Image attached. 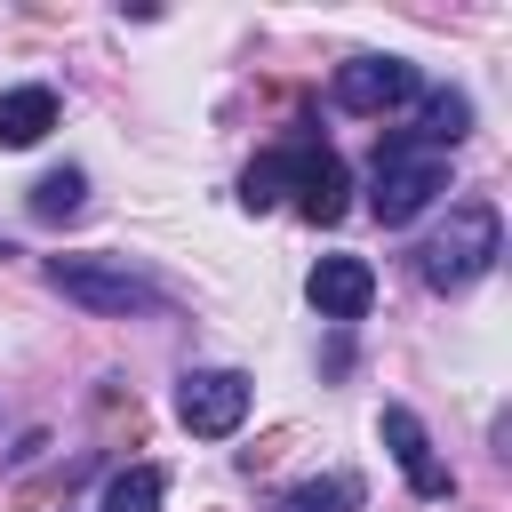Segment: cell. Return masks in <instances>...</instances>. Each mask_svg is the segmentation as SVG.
I'll return each mask as SVG.
<instances>
[{"label": "cell", "instance_id": "6da1fadb", "mask_svg": "<svg viewBox=\"0 0 512 512\" xmlns=\"http://www.w3.org/2000/svg\"><path fill=\"white\" fill-rule=\"evenodd\" d=\"M496 256H504V224H496V208H488V200H464V208H448V224L416 248V280L440 288V296H456V288H472Z\"/></svg>", "mask_w": 512, "mask_h": 512}, {"label": "cell", "instance_id": "7a4b0ae2", "mask_svg": "<svg viewBox=\"0 0 512 512\" xmlns=\"http://www.w3.org/2000/svg\"><path fill=\"white\" fill-rule=\"evenodd\" d=\"M440 192H448V152H432L416 136H384L376 176H368V216L376 224H416Z\"/></svg>", "mask_w": 512, "mask_h": 512}, {"label": "cell", "instance_id": "3957f363", "mask_svg": "<svg viewBox=\"0 0 512 512\" xmlns=\"http://www.w3.org/2000/svg\"><path fill=\"white\" fill-rule=\"evenodd\" d=\"M48 280H56L72 304L112 312V320H128V312H168V288L144 280V272H128V264H112V256H48Z\"/></svg>", "mask_w": 512, "mask_h": 512}, {"label": "cell", "instance_id": "277c9868", "mask_svg": "<svg viewBox=\"0 0 512 512\" xmlns=\"http://www.w3.org/2000/svg\"><path fill=\"white\" fill-rule=\"evenodd\" d=\"M240 416H248V376L240 368H192L176 384V424L184 432L224 440V432H240Z\"/></svg>", "mask_w": 512, "mask_h": 512}, {"label": "cell", "instance_id": "5b68a950", "mask_svg": "<svg viewBox=\"0 0 512 512\" xmlns=\"http://www.w3.org/2000/svg\"><path fill=\"white\" fill-rule=\"evenodd\" d=\"M408 96H416V64L408 56H352V64H336V104L360 112V120H384Z\"/></svg>", "mask_w": 512, "mask_h": 512}, {"label": "cell", "instance_id": "8992f818", "mask_svg": "<svg viewBox=\"0 0 512 512\" xmlns=\"http://www.w3.org/2000/svg\"><path fill=\"white\" fill-rule=\"evenodd\" d=\"M376 432H384V448H392L400 480H408V488H416L424 504H440V496L456 488V480H448V464L432 456V440H424V424H416L408 408H384V416H376Z\"/></svg>", "mask_w": 512, "mask_h": 512}, {"label": "cell", "instance_id": "52a82bcc", "mask_svg": "<svg viewBox=\"0 0 512 512\" xmlns=\"http://www.w3.org/2000/svg\"><path fill=\"white\" fill-rule=\"evenodd\" d=\"M304 296L320 304V320H360L368 296H376V272H368L360 256H320L312 280H304Z\"/></svg>", "mask_w": 512, "mask_h": 512}, {"label": "cell", "instance_id": "ba28073f", "mask_svg": "<svg viewBox=\"0 0 512 512\" xmlns=\"http://www.w3.org/2000/svg\"><path fill=\"white\" fill-rule=\"evenodd\" d=\"M344 192H352L344 160H336L328 144H312V152H304V176H296V208H304L312 224H336V216H344Z\"/></svg>", "mask_w": 512, "mask_h": 512}, {"label": "cell", "instance_id": "9c48e42d", "mask_svg": "<svg viewBox=\"0 0 512 512\" xmlns=\"http://www.w3.org/2000/svg\"><path fill=\"white\" fill-rule=\"evenodd\" d=\"M48 128H56V88H40V80H24V88H0V144H8V152L40 144Z\"/></svg>", "mask_w": 512, "mask_h": 512}, {"label": "cell", "instance_id": "30bf717a", "mask_svg": "<svg viewBox=\"0 0 512 512\" xmlns=\"http://www.w3.org/2000/svg\"><path fill=\"white\" fill-rule=\"evenodd\" d=\"M304 152H312V144H280V152H264V160L248 168L240 200H248V208H272L280 192H296V176H304Z\"/></svg>", "mask_w": 512, "mask_h": 512}, {"label": "cell", "instance_id": "8fae6325", "mask_svg": "<svg viewBox=\"0 0 512 512\" xmlns=\"http://www.w3.org/2000/svg\"><path fill=\"white\" fill-rule=\"evenodd\" d=\"M464 128H472V96H464V88H432V96H424V128H416V144L440 152V144H456Z\"/></svg>", "mask_w": 512, "mask_h": 512}, {"label": "cell", "instance_id": "7c38bea8", "mask_svg": "<svg viewBox=\"0 0 512 512\" xmlns=\"http://www.w3.org/2000/svg\"><path fill=\"white\" fill-rule=\"evenodd\" d=\"M160 496H168V472H160V464H128V472L104 488V512H160Z\"/></svg>", "mask_w": 512, "mask_h": 512}, {"label": "cell", "instance_id": "4fadbf2b", "mask_svg": "<svg viewBox=\"0 0 512 512\" xmlns=\"http://www.w3.org/2000/svg\"><path fill=\"white\" fill-rule=\"evenodd\" d=\"M80 192H88V176H80V168H48V176L32 184V216H40V224H56V216H72V208H80Z\"/></svg>", "mask_w": 512, "mask_h": 512}, {"label": "cell", "instance_id": "5bb4252c", "mask_svg": "<svg viewBox=\"0 0 512 512\" xmlns=\"http://www.w3.org/2000/svg\"><path fill=\"white\" fill-rule=\"evenodd\" d=\"M360 504V480L352 472H328V480H304L296 496H288V512H352Z\"/></svg>", "mask_w": 512, "mask_h": 512}]
</instances>
